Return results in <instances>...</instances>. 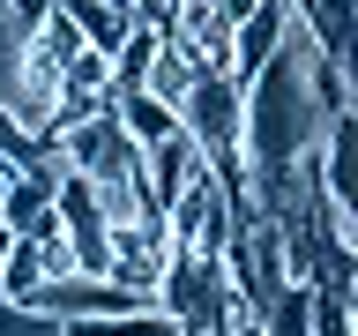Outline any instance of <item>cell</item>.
<instances>
[{"label": "cell", "mask_w": 358, "mask_h": 336, "mask_svg": "<svg viewBox=\"0 0 358 336\" xmlns=\"http://www.w3.org/2000/svg\"><path fill=\"white\" fill-rule=\"evenodd\" d=\"M194 179H209V164H201V150H194V134H187V127H172L164 142H150V150H142V195H150L157 217H164V209H172Z\"/></svg>", "instance_id": "cell-1"}, {"label": "cell", "mask_w": 358, "mask_h": 336, "mask_svg": "<svg viewBox=\"0 0 358 336\" xmlns=\"http://www.w3.org/2000/svg\"><path fill=\"white\" fill-rule=\"evenodd\" d=\"M0 224H8L15 239H52V232H60V217H52V187H38V179H8Z\"/></svg>", "instance_id": "cell-3"}, {"label": "cell", "mask_w": 358, "mask_h": 336, "mask_svg": "<svg viewBox=\"0 0 358 336\" xmlns=\"http://www.w3.org/2000/svg\"><path fill=\"white\" fill-rule=\"evenodd\" d=\"M105 105H112V120L127 127V142H134V150H150V142H164V134L179 127V112H172V105H157L150 90H112Z\"/></svg>", "instance_id": "cell-4"}, {"label": "cell", "mask_w": 358, "mask_h": 336, "mask_svg": "<svg viewBox=\"0 0 358 336\" xmlns=\"http://www.w3.org/2000/svg\"><path fill=\"white\" fill-rule=\"evenodd\" d=\"M351 291H306V336H351Z\"/></svg>", "instance_id": "cell-7"}, {"label": "cell", "mask_w": 358, "mask_h": 336, "mask_svg": "<svg viewBox=\"0 0 358 336\" xmlns=\"http://www.w3.org/2000/svg\"><path fill=\"white\" fill-rule=\"evenodd\" d=\"M8 246H15V232H8V224H0V262H8Z\"/></svg>", "instance_id": "cell-9"}, {"label": "cell", "mask_w": 358, "mask_h": 336, "mask_svg": "<svg viewBox=\"0 0 358 336\" xmlns=\"http://www.w3.org/2000/svg\"><path fill=\"white\" fill-rule=\"evenodd\" d=\"M179 336H201V329H179Z\"/></svg>", "instance_id": "cell-11"}, {"label": "cell", "mask_w": 358, "mask_h": 336, "mask_svg": "<svg viewBox=\"0 0 358 336\" xmlns=\"http://www.w3.org/2000/svg\"><path fill=\"white\" fill-rule=\"evenodd\" d=\"M142 90H150L157 105H172V112H179V97L194 90V67H187V52H179L172 30H164V45H157V60H150V75H142Z\"/></svg>", "instance_id": "cell-5"}, {"label": "cell", "mask_w": 358, "mask_h": 336, "mask_svg": "<svg viewBox=\"0 0 358 336\" xmlns=\"http://www.w3.org/2000/svg\"><path fill=\"white\" fill-rule=\"evenodd\" d=\"M134 22H157L164 30V22H179V0H134Z\"/></svg>", "instance_id": "cell-8"}, {"label": "cell", "mask_w": 358, "mask_h": 336, "mask_svg": "<svg viewBox=\"0 0 358 336\" xmlns=\"http://www.w3.org/2000/svg\"><path fill=\"white\" fill-rule=\"evenodd\" d=\"M30 45H38V52H45L52 67H67L75 52H83V30H75V15H67V8H52V15H45L38 30H30Z\"/></svg>", "instance_id": "cell-6"}, {"label": "cell", "mask_w": 358, "mask_h": 336, "mask_svg": "<svg viewBox=\"0 0 358 336\" xmlns=\"http://www.w3.org/2000/svg\"><path fill=\"white\" fill-rule=\"evenodd\" d=\"M291 22L313 38V52L351 67V0H291Z\"/></svg>", "instance_id": "cell-2"}, {"label": "cell", "mask_w": 358, "mask_h": 336, "mask_svg": "<svg viewBox=\"0 0 358 336\" xmlns=\"http://www.w3.org/2000/svg\"><path fill=\"white\" fill-rule=\"evenodd\" d=\"M8 179H15V172H8V164H0V195H8Z\"/></svg>", "instance_id": "cell-10"}]
</instances>
